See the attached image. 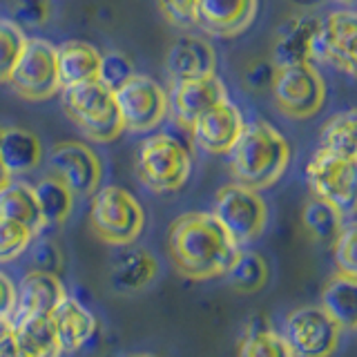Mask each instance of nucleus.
Returning <instances> with one entry per match:
<instances>
[{
  "instance_id": "obj_33",
  "label": "nucleus",
  "mask_w": 357,
  "mask_h": 357,
  "mask_svg": "<svg viewBox=\"0 0 357 357\" xmlns=\"http://www.w3.org/2000/svg\"><path fill=\"white\" fill-rule=\"evenodd\" d=\"M33 239H36V234L27 226H22L14 219L0 217V264L18 259L33 243Z\"/></svg>"
},
{
  "instance_id": "obj_44",
  "label": "nucleus",
  "mask_w": 357,
  "mask_h": 357,
  "mask_svg": "<svg viewBox=\"0 0 357 357\" xmlns=\"http://www.w3.org/2000/svg\"><path fill=\"white\" fill-rule=\"evenodd\" d=\"M128 357H161V355H154V353H134V355H128Z\"/></svg>"
},
{
  "instance_id": "obj_28",
  "label": "nucleus",
  "mask_w": 357,
  "mask_h": 357,
  "mask_svg": "<svg viewBox=\"0 0 357 357\" xmlns=\"http://www.w3.org/2000/svg\"><path fill=\"white\" fill-rule=\"evenodd\" d=\"M223 277H228L232 290H237L241 295H255L261 288H266L268 279H271V268H268V261L259 252L239 250Z\"/></svg>"
},
{
  "instance_id": "obj_41",
  "label": "nucleus",
  "mask_w": 357,
  "mask_h": 357,
  "mask_svg": "<svg viewBox=\"0 0 357 357\" xmlns=\"http://www.w3.org/2000/svg\"><path fill=\"white\" fill-rule=\"evenodd\" d=\"M0 357H20L14 342V324L11 319H0Z\"/></svg>"
},
{
  "instance_id": "obj_7",
  "label": "nucleus",
  "mask_w": 357,
  "mask_h": 357,
  "mask_svg": "<svg viewBox=\"0 0 357 357\" xmlns=\"http://www.w3.org/2000/svg\"><path fill=\"white\" fill-rule=\"evenodd\" d=\"M306 181L312 197L337 208L351 217L357 197V161L340 152L319 148L312 152L306 165Z\"/></svg>"
},
{
  "instance_id": "obj_42",
  "label": "nucleus",
  "mask_w": 357,
  "mask_h": 357,
  "mask_svg": "<svg viewBox=\"0 0 357 357\" xmlns=\"http://www.w3.org/2000/svg\"><path fill=\"white\" fill-rule=\"evenodd\" d=\"M290 3H295L297 7H304V9H312V7H319L321 3H326V0H290Z\"/></svg>"
},
{
  "instance_id": "obj_11",
  "label": "nucleus",
  "mask_w": 357,
  "mask_h": 357,
  "mask_svg": "<svg viewBox=\"0 0 357 357\" xmlns=\"http://www.w3.org/2000/svg\"><path fill=\"white\" fill-rule=\"evenodd\" d=\"M121 121L130 132H150L167 114L165 89L150 76L132 74L126 83L112 89Z\"/></svg>"
},
{
  "instance_id": "obj_21",
  "label": "nucleus",
  "mask_w": 357,
  "mask_h": 357,
  "mask_svg": "<svg viewBox=\"0 0 357 357\" xmlns=\"http://www.w3.org/2000/svg\"><path fill=\"white\" fill-rule=\"evenodd\" d=\"M100 56L103 54L85 40H65L56 45V65H59L61 89L96 81L100 72Z\"/></svg>"
},
{
  "instance_id": "obj_36",
  "label": "nucleus",
  "mask_w": 357,
  "mask_h": 357,
  "mask_svg": "<svg viewBox=\"0 0 357 357\" xmlns=\"http://www.w3.org/2000/svg\"><path fill=\"white\" fill-rule=\"evenodd\" d=\"M18 22L27 27H40L52 16V0H14Z\"/></svg>"
},
{
  "instance_id": "obj_29",
  "label": "nucleus",
  "mask_w": 357,
  "mask_h": 357,
  "mask_svg": "<svg viewBox=\"0 0 357 357\" xmlns=\"http://www.w3.org/2000/svg\"><path fill=\"white\" fill-rule=\"evenodd\" d=\"M234 357H295L284 335L275 333L268 324H250L237 342Z\"/></svg>"
},
{
  "instance_id": "obj_6",
  "label": "nucleus",
  "mask_w": 357,
  "mask_h": 357,
  "mask_svg": "<svg viewBox=\"0 0 357 357\" xmlns=\"http://www.w3.org/2000/svg\"><path fill=\"white\" fill-rule=\"evenodd\" d=\"M271 94L284 116L304 121L315 116L326 103V81L310 61L277 67Z\"/></svg>"
},
{
  "instance_id": "obj_39",
  "label": "nucleus",
  "mask_w": 357,
  "mask_h": 357,
  "mask_svg": "<svg viewBox=\"0 0 357 357\" xmlns=\"http://www.w3.org/2000/svg\"><path fill=\"white\" fill-rule=\"evenodd\" d=\"M165 18L174 25H195L199 0H159Z\"/></svg>"
},
{
  "instance_id": "obj_3",
  "label": "nucleus",
  "mask_w": 357,
  "mask_h": 357,
  "mask_svg": "<svg viewBox=\"0 0 357 357\" xmlns=\"http://www.w3.org/2000/svg\"><path fill=\"white\" fill-rule=\"evenodd\" d=\"M61 105L74 126L81 130L89 141L109 143L119 139L126 126L114 103L112 89L96 81L78 83L61 89Z\"/></svg>"
},
{
  "instance_id": "obj_4",
  "label": "nucleus",
  "mask_w": 357,
  "mask_h": 357,
  "mask_svg": "<svg viewBox=\"0 0 357 357\" xmlns=\"http://www.w3.org/2000/svg\"><path fill=\"white\" fill-rule=\"evenodd\" d=\"M192 172V154L172 134H152L139 145L137 176L156 195L181 190Z\"/></svg>"
},
{
  "instance_id": "obj_38",
  "label": "nucleus",
  "mask_w": 357,
  "mask_h": 357,
  "mask_svg": "<svg viewBox=\"0 0 357 357\" xmlns=\"http://www.w3.org/2000/svg\"><path fill=\"white\" fill-rule=\"evenodd\" d=\"M275 70L277 67L273 65V61L259 59V61L248 65V70H245V74H243V81L250 89H255V92H264V89H271Z\"/></svg>"
},
{
  "instance_id": "obj_35",
  "label": "nucleus",
  "mask_w": 357,
  "mask_h": 357,
  "mask_svg": "<svg viewBox=\"0 0 357 357\" xmlns=\"http://www.w3.org/2000/svg\"><path fill=\"white\" fill-rule=\"evenodd\" d=\"M132 74H134V65H132V61L128 59V56H123L119 52H109L105 56H100L98 81L105 83L109 89H114L121 83H126Z\"/></svg>"
},
{
  "instance_id": "obj_24",
  "label": "nucleus",
  "mask_w": 357,
  "mask_h": 357,
  "mask_svg": "<svg viewBox=\"0 0 357 357\" xmlns=\"http://www.w3.org/2000/svg\"><path fill=\"white\" fill-rule=\"evenodd\" d=\"M159 275V261L148 248L126 252L112 268V286L119 293H139L148 288Z\"/></svg>"
},
{
  "instance_id": "obj_25",
  "label": "nucleus",
  "mask_w": 357,
  "mask_h": 357,
  "mask_svg": "<svg viewBox=\"0 0 357 357\" xmlns=\"http://www.w3.org/2000/svg\"><path fill=\"white\" fill-rule=\"evenodd\" d=\"M321 308L342 324V328L353 331L357 326V275H333L321 293Z\"/></svg>"
},
{
  "instance_id": "obj_15",
  "label": "nucleus",
  "mask_w": 357,
  "mask_h": 357,
  "mask_svg": "<svg viewBox=\"0 0 357 357\" xmlns=\"http://www.w3.org/2000/svg\"><path fill=\"white\" fill-rule=\"evenodd\" d=\"M228 98V89L221 83L217 74L206 78H192V81H176L172 92L167 96V109L172 112L176 123L183 128H192V123L204 114L206 109Z\"/></svg>"
},
{
  "instance_id": "obj_2",
  "label": "nucleus",
  "mask_w": 357,
  "mask_h": 357,
  "mask_svg": "<svg viewBox=\"0 0 357 357\" xmlns=\"http://www.w3.org/2000/svg\"><path fill=\"white\" fill-rule=\"evenodd\" d=\"M230 154L234 183L266 190L279 181L290 163V145L277 128L266 121L245 123Z\"/></svg>"
},
{
  "instance_id": "obj_1",
  "label": "nucleus",
  "mask_w": 357,
  "mask_h": 357,
  "mask_svg": "<svg viewBox=\"0 0 357 357\" xmlns=\"http://www.w3.org/2000/svg\"><path fill=\"white\" fill-rule=\"evenodd\" d=\"M167 257L178 275L195 282L223 277L239 245L212 212H185L167 228Z\"/></svg>"
},
{
  "instance_id": "obj_12",
  "label": "nucleus",
  "mask_w": 357,
  "mask_h": 357,
  "mask_svg": "<svg viewBox=\"0 0 357 357\" xmlns=\"http://www.w3.org/2000/svg\"><path fill=\"white\" fill-rule=\"evenodd\" d=\"M355 29L357 16L351 7L331 11L319 20L312 38L310 59L326 63L335 70L353 76L355 74Z\"/></svg>"
},
{
  "instance_id": "obj_31",
  "label": "nucleus",
  "mask_w": 357,
  "mask_h": 357,
  "mask_svg": "<svg viewBox=\"0 0 357 357\" xmlns=\"http://www.w3.org/2000/svg\"><path fill=\"white\" fill-rule=\"evenodd\" d=\"M355 109H346L340 114H333L324 128L319 130V148L340 152L344 156L355 159L357 143H355Z\"/></svg>"
},
{
  "instance_id": "obj_46",
  "label": "nucleus",
  "mask_w": 357,
  "mask_h": 357,
  "mask_svg": "<svg viewBox=\"0 0 357 357\" xmlns=\"http://www.w3.org/2000/svg\"><path fill=\"white\" fill-rule=\"evenodd\" d=\"M0 134H3V128H0Z\"/></svg>"
},
{
  "instance_id": "obj_30",
  "label": "nucleus",
  "mask_w": 357,
  "mask_h": 357,
  "mask_svg": "<svg viewBox=\"0 0 357 357\" xmlns=\"http://www.w3.org/2000/svg\"><path fill=\"white\" fill-rule=\"evenodd\" d=\"M301 223H304L306 232L310 234V239H315L317 243H326L331 245L335 237L340 234L344 228V215L333 208L326 201H321L317 197H310L301 212Z\"/></svg>"
},
{
  "instance_id": "obj_5",
  "label": "nucleus",
  "mask_w": 357,
  "mask_h": 357,
  "mask_svg": "<svg viewBox=\"0 0 357 357\" xmlns=\"http://www.w3.org/2000/svg\"><path fill=\"white\" fill-rule=\"evenodd\" d=\"M89 228L107 245H130L145 228V210L126 188H98L89 206Z\"/></svg>"
},
{
  "instance_id": "obj_45",
  "label": "nucleus",
  "mask_w": 357,
  "mask_h": 357,
  "mask_svg": "<svg viewBox=\"0 0 357 357\" xmlns=\"http://www.w3.org/2000/svg\"><path fill=\"white\" fill-rule=\"evenodd\" d=\"M340 3H344V5H353L355 0H340Z\"/></svg>"
},
{
  "instance_id": "obj_17",
  "label": "nucleus",
  "mask_w": 357,
  "mask_h": 357,
  "mask_svg": "<svg viewBox=\"0 0 357 357\" xmlns=\"http://www.w3.org/2000/svg\"><path fill=\"white\" fill-rule=\"evenodd\" d=\"M67 299V290L59 275L45 271H29L16 288V306L9 319L27 315H54Z\"/></svg>"
},
{
  "instance_id": "obj_9",
  "label": "nucleus",
  "mask_w": 357,
  "mask_h": 357,
  "mask_svg": "<svg viewBox=\"0 0 357 357\" xmlns=\"http://www.w3.org/2000/svg\"><path fill=\"white\" fill-rule=\"evenodd\" d=\"M7 83L14 87L20 98L31 100V103H40L59 94L61 78L54 45L45 38H27Z\"/></svg>"
},
{
  "instance_id": "obj_37",
  "label": "nucleus",
  "mask_w": 357,
  "mask_h": 357,
  "mask_svg": "<svg viewBox=\"0 0 357 357\" xmlns=\"http://www.w3.org/2000/svg\"><path fill=\"white\" fill-rule=\"evenodd\" d=\"M31 261L36 266V271L59 275L63 268V252L54 241L40 239L33 243V248H31Z\"/></svg>"
},
{
  "instance_id": "obj_16",
  "label": "nucleus",
  "mask_w": 357,
  "mask_h": 357,
  "mask_svg": "<svg viewBox=\"0 0 357 357\" xmlns=\"http://www.w3.org/2000/svg\"><path fill=\"white\" fill-rule=\"evenodd\" d=\"M257 7L259 0H199L195 25L210 36L230 38L252 25Z\"/></svg>"
},
{
  "instance_id": "obj_10",
  "label": "nucleus",
  "mask_w": 357,
  "mask_h": 357,
  "mask_svg": "<svg viewBox=\"0 0 357 357\" xmlns=\"http://www.w3.org/2000/svg\"><path fill=\"white\" fill-rule=\"evenodd\" d=\"M342 324L321 306H304L286 317L284 340L295 357H333L342 344Z\"/></svg>"
},
{
  "instance_id": "obj_8",
  "label": "nucleus",
  "mask_w": 357,
  "mask_h": 357,
  "mask_svg": "<svg viewBox=\"0 0 357 357\" xmlns=\"http://www.w3.org/2000/svg\"><path fill=\"white\" fill-rule=\"evenodd\" d=\"M212 215L230 232L237 245H245L261 237L266 230L268 206L259 190L245 188L241 183H228L217 192Z\"/></svg>"
},
{
  "instance_id": "obj_20",
  "label": "nucleus",
  "mask_w": 357,
  "mask_h": 357,
  "mask_svg": "<svg viewBox=\"0 0 357 357\" xmlns=\"http://www.w3.org/2000/svg\"><path fill=\"white\" fill-rule=\"evenodd\" d=\"M20 357H61V340L52 315H27L11 319Z\"/></svg>"
},
{
  "instance_id": "obj_26",
  "label": "nucleus",
  "mask_w": 357,
  "mask_h": 357,
  "mask_svg": "<svg viewBox=\"0 0 357 357\" xmlns=\"http://www.w3.org/2000/svg\"><path fill=\"white\" fill-rule=\"evenodd\" d=\"M0 217L22 223L33 234H38L45 228L36 204V195H33V185H27L22 181H9L0 190Z\"/></svg>"
},
{
  "instance_id": "obj_32",
  "label": "nucleus",
  "mask_w": 357,
  "mask_h": 357,
  "mask_svg": "<svg viewBox=\"0 0 357 357\" xmlns=\"http://www.w3.org/2000/svg\"><path fill=\"white\" fill-rule=\"evenodd\" d=\"M25 33L14 20L0 18V83H7L11 70L20 59V52L25 47Z\"/></svg>"
},
{
  "instance_id": "obj_14",
  "label": "nucleus",
  "mask_w": 357,
  "mask_h": 357,
  "mask_svg": "<svg viewBox=\"0 0 357 357\" xmlns=\"http://www.w3.org/2000/svg\"><path fill=\"white\" fill-rule=\"evenodd\" d=\"M245 121L241 116L239 107L230 98L221 100L215 107L206 109L195 123L190 132L197 143L208 154H228L232 145L237 143L239 134L243 132Z\"/></svg>"
},
{
  "instance_id": "obj_22",
  "label": "nucleus",
  "mask_w": 357,
  "mask_h": 357,
  "mask_svg": "<svg viewBox=\"0 0 357 357\" xmlns=\"http://www.w3.org/2000/svg\"><path fill=\"white\" fill-rule=\"evenodd\" d=\"M52 317L61 340L63 355H72L76 351H81L92 340V335L96 331L94 315L72 297H67Z\"/></svg>"
},
{
  "instance_id": "obj_18",
  "label": "nucleus",
  "mask_w": 357,
  "mask_h": 357,
  "mask_svg": "<svg viewBox=\"0 0 357 357\" xmlns=\"http://www.w3.org/2000/svg\"><path fill=\"white\" fill-rule=\"evenodd\" d=\"M165 67L172 83L192 81V78H206L217 74V52L212 43L201 36H181L172 43L165 56Z\"/></svg>"
},
{
  "instance_id": "obj_43",
  "label": "nucleus",
  "mask_w": 357,
  "mask_h": 357,
  "mask_svg": "<svg viewBox=\"0 0 357 357\" xmlns=\"http://www.w3.org/2000/svg\"><path fill=\"white\" fill-rule=\"evenodd\" d=\"M9 181H11V174H9V170L5 167L3 159H0V190H3Z\"/></svg>"
},
{
  "instance_id": "obj_40",
  "label": "nucleus",
  "mask_w": 357,
  "mask_h": 357,
  "mask_svg": "<svg viewBox=\"0 0 357 357\" xmlns=\"http://www.w3.org/2000/svg\"><path fill=\"white\" fill-rule=\"evenodd\" d=\"M14 306H16V286L5 273H0V319L11 317Z\"/></svg>"
},
{
  "instance_id": "obj_27",
  "label": "nucleus",
  "mask_w": 357,
  "mask_h": 357,
  "mask_svg": "<svg viewBox=\"0 0 357 357\" xmlns=\"http://www.w3.org/2000/svg\"><path fill=\"white\" fill-rule=\"evenodd\" d=\"M33 195H36V204L45 226H61L70 219L74 210V192L56 174L43 176L33 185Z\"/></svg>"
},
{
  "instance_id": "obj_19",
  "label": "nucleus",
  "mask_w": 357,
  "mask_h": 357,
  "mask_svg": "<svg viewBox=\"0 0 357 357\" xmlns=\"http://www.w3.org/2000/svg\"><path fill=\"white\" fill-rule=\"evenodd\" d=\"M319 25V18L301 11L286 18L282 25L277 27L275 33V47H273V65L275 67H286L295 63H308L310 52H312V38Z\"/></svg>"
},
{
  "instance_id": "obj_13",
  "label": "nucleus",
  "mask_w": 357,
  "mask_h": 357,
  "mask_svg": "<svg viewBox=\"0 0 357 357\" xmlns=\"http://www.w3.org/2000/svg\"><path fill=\"white\" fill-rule=\"evenodd\" d=\"M52 174L65 181L74 195H94L100 178H103V163L98 154L81 141H61L50 150Z\"/></svg>"
},
{
  "instance_id": "obj_23",
  "label": "nucleus",
  "mask_w": 357,
  "mask_h": 357,
  "mask_svg": "<svg viewBox=\"0 0 357 357\" xmlns=\"http://www.w3.org/2000/svg\"><path fill=\"white\" fill-rule=\"evenodd\" d=\"M0 159L11 176L31 172L43 159L40 139L25 128H5L0 134Z\"/></svg>"
},
{
  "instance_id": "obj_34",
  "label": "nucleus",
  "mask_w": 357,
  "mask_h": 357,
  "mask_svg": "<svg viewBox=\"0 0 357 357\" xmlns=\"http://www.w3.org/2000/svg\"><path fill=\"white\" fill-rule=\"evenodd\" d=\"M355 239H357V228L353 221H346L340 234L335 237L333 245V259L337 266V273L346 275H357V261H355Z\"/></svg>"
}]
</instances>
